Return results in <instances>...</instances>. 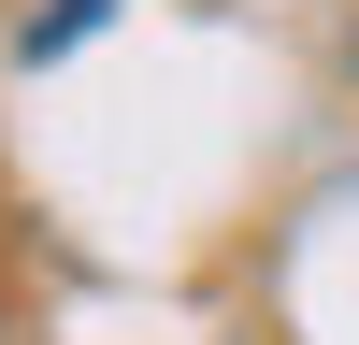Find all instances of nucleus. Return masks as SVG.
I'll list each match as a JSON object with an SVG mask.
<instances>
[{
    "mask_svg": "<svg viewBox=\"0 0 359 345\" xmlns=\"http://www.w3.org/2000/svg\"><path fill=\"white\" fill-rule=\"evenodd\" d=\"M86 29H101V0H43V15L15 29V43H29V58H57V43H86Z\"/></svg>",
    "mask_w": 359,
    "mask_h": 345,
    "instance_id": "f257e3e1",
    "label": "nucleus"
}]
</instances>
